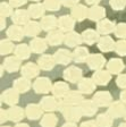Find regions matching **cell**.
<instances>
[{
	"mask_svg": "<svg viewBox=\"0 0 126 127\" xmlns=\"http://www.w3.org/2000/svg\"><path fill=\"white\" fill-rule=\"evenodd\" d=\"M85 1H86V3H89V5H94L95 6V3L100 2L101 0H85Z\"/></svg>",
	"mask_w": 126,
	"mask_h": 127,
	"instance_id": "54",
	"label": "cell"
},
{
	"mask_svg": "<svg viewBox=\"0 0 126 127\" xmlns=\"http://www.w3.org/2000/svg\"><path fill=\"white\" fill-rule=\"evenodd\" d=\"M57 122H58L57 116L55 114H52V112H49V114L44 115L42 117L40 125H41V127H55L57 125Z\"/></svg>",
	"mask_w": 126,
	"mask_h": 127,
	"instance_id": "38",
	"label": "cell"
},
{
	"mask_svg": "<svg viewBox=\"0 0 126 127\" xmlns=\"http://www.w3.org/2000/svg\"><path fill=\"white\" fill-rule=\"evenodd\" d=\"M81 35H82V39H83V42H85L89 45L94 44L95 42H99V40H100L99 32L94 31V30H92V29L85 30Z\"/></svg>",
	"mask_w": 126,
	"mask_h": 127,
	"instance_id": "31",
	"label": "cell"
},
{
	"mask_svg": "<svg viewBox=\"0 0 126 127\" xmlns=\"http://www.w3.org/2000/svg\"><path fill=\"white\" fill-rule=\"evenodd\" d=\"M47 40L44 39H41V37H33L30 42V48H31L32 52H35V53H41L43 51H45L47 49Z\"/></svg>",
	"mask_w": 126,
	"mask_h": 127,
	"instance_id": "28",
	"label": "cell"
},
{
	"mask_svg": "<svg viewBox=\"0 0 126 127\" xmlns=\"http://www.w3.org/2000/svg\"><path fill=\"white\" fill-rule=\"evenodd\" d=\"M64 79L69 83H79L82 79V69L76 66H69L64 70Z\"/></svg>",
	"mask_w": 126,
	"mask_h": 127,
	"instance_id": "4",
	"label": "cell"
},
{
	"mask_svg": "<svg viewBox=\"0 0 126 127\" xmlns=\"http://www.w3.org/2000/svg\"><path fill=\"white\" fill-rule=\"evenodd\" d=\"M113 117L108 114H101L97 117V124L99 127H111L114 120Z\"/></svg>",
	"mask_w": 126,
	"mask_h": 127,
	"instance_id": "39",
	"label": "cell"
},
{
	"mask_svg": "<svg viewBox=\"0 0 126 127\" xmlns=\"http://www.w3.org/2000/svg\"><path fill=\"white\" fill-rule=\"evenodd\" d=\"M109 5L114 10H123L126 7V0H110Z\"/></svg>",
	"mask_w": 126,
	"mask_h": 127,
	"instance_id": "45",
	"label": "cell"
},
{
	"mask_svg": "<svg viewBox=\"0 0 126 127\" xmlns=\"http://www.w3.org/2000/svg\"><path fill=\"white\" fill-rule=\"evenodd\" d=\"M15 127H30L27 124H25V123H21V124H17Z\"/></svg>",
	"mask_w": 126,
	"mask_h": 127,
	"instance_id": "55",
	"label": "cell"
},
{
	"mask_svg": "<svg viewBox=\"0 0 126 127\" xmlns=\"http://www.w3.org/2000/svg\"><path fill=\"white\" fill-rule=\"evenodd\" d=\"M89 50L85 47H77L73 51V59L75 63H84L89 58Z\"/></svg>",
	"mask_w": 126,
	"mask_h": 127,
	"instance_id": "37",
	"label": "cell"
},
{
	"mask_svg": "<svg viewBox=\"0 0 126 127\" xmlns=\"http://www.w3.org/2000/svg\"><path fill=\"white\" fill-rule=\"evenodd\" d=\"M65 44L67 45V47H79L80 44H81L82 42H83V39H82V35L79 34V33H76V32H68L67 34L65 35Z\"/></svg>",
	"mask_w": 126,
	"mask_h": 127,
	"instance_id": "24",
	"label": "cell"
},
{
	"mask_svg": "<svg viewBox=\"0 0 126 127\" xmlns=\"http://www.w3.org/2000/svg\"><path fill=\"white\" fill-rule=\"evenodd\" d=\"M125 68V65H124L123 60L119 58H113L108 61L107 64V70L110 73V74H119L123 71V69Z\"/></svg>",
	"mask_w": 126,
	"mask_h": 127,
	"instance_id": "21",
	"label": "cell"
},
{
	"mask_svg": "<svg viewBox=\"0 0 126 127\" xmlns=\"http://www.w3.org/2000/svg\"><path fill=\"white\" fill-rule=\"evenodd\" d=\"M121 101L124 104H126V90L121 93Z\"/></svg>",
	"mask_w": 126,
	"mask_h": 127,
	"instance_id": "51",
	"label": "cell"
},
{
	"mask_svg": "<svg viewBox=\"0 0 126 127\" xmlns=\"http://www.w3.org/2000/svg\"><path fill=\"white\" fill-rule=\"evenodd\" d=\"M27 11L30 14V17L31 18H41L42 16L44 15V11H45V8L43 6V3H32V5L29 6L27 8Z\"/></svg>",
	"mask_w": 126,
	"mask_h": 127,
	"instance_id": "32",
	"label": "cell"
},
{
	"mask_svg": "<svg viewBox=\"0 0 126 127\" xmlns=\"http://www.w3.org/2000/svg\"><path fill=\"white\" fill-rule=\"evenodd\" d=\"M7 36L13 41H21L23 39V36L25 35L24 29L21 27L19 25H11L9 29L7 30Z\"/></svg>",
	"mask_w": 126,
	"mask_h": 127,
	"instance_id": "30",
	"label": "cell"
},
{
	"mask_svg": "<svg viewBox=\"0 0 126 127\" xmlns=\"http://www.w3.org/2000/svg\"><path fill=\"white\" fill-rule=\"evenodd\" d=\"M43 6L47 10L50 11H57L60 9L61 0H44Z\"/></svg>",
	"mask_w": 126,
	"mask_h": 127,
	"instance_id": "41",
	"label": "cell"
},
{
	"mask_svg": "<svg viewBox=\"0 0 126 127\" xmlns=\"http://www.w3.org/2000/svg\"><path fill=\"white\" fill-rule=\"evenodd\" d=\"M27 0H9V3L13 8H17V7H21V6L25 5Z\"/></svg>",
	"mask_w": 126,
	"mask_h": 127,
	"instance_id": "48",
	"label": "cell"
},
{
	"mask_svg": "<svg viewBox=\"0 0 126 127\" xmlns=\"http://www.w3.org/2000/svg\"><path fill=\"white\" fill-rule=\"evenodd\" d=\"M61 127H77V125L75 124V123H72V122H68L66 123V124H64Z\"/></svg>",
	"mask_w": 126,
	"mask_h": 127,
	"instance_id": "52",
	"label": "cell"
},
{
	"mask_svg": "<svg viewBox=\"0 0 126 127\" xmlns=\"http://www.w3.org/2000/svg\"><path fill=\"white\" fill-rule=\"evenodd\" d=\"M80 127H99L97 124V122H92V120H87V122H84L81 124Z\"/></svg>",
	"mask_w": 126,
	"mask_h": 127,
	"instance_id": "49",
	"label": "cell"
},
{
	"mask_svg": "<svg viewBox=\"0 0 126 127\" xmlns=\"http://www.w3.org/2000/svg\"><path fill=\"white\" fill-rule=\"evenodd\" d=\"M30 14L27 10H23V9H18L15 10L14 14L11 15V21L15 23V25H26L30 22Z\"/></svg>",
	"mask_w": 126,
	"mask_h": 127,
	"instance_id": "13",
	"label": "cell"
},
{
	"mask_svg": "<svg viewBox=\"0 0 126 127\" xmlns=\"http://www.w3.org/2000/svg\"><path fill=\"white\" fill-rule=\"evenodd\" d=\"M59 110L61 111L63 116L65 117V119H67L68 122H77L81 119V117L83 116L82 115V111L80 109V107H75V106H67L64 102H61V106Z\"/></svg>",
	"mask_w": 126,
	"mask_h": 127,
	"instance_id": "1",
	"label": "cell"
},
{
	"mask_svg": "<svg viewBox=\"0 0 126 127\" xmlns=\"http://www.w3.org/2000/svg\"><path fill=\"white\" fill-rule=\"evenodd\" d=\"M118 127H126V123H123V124H121Z\"/></svg>",
	"mask_w": 126,
	"mask_h": 127,
	"instance_id": "56",
	"label": "cell"
},
{
	"mask_svg": "<svg viewBox=\"0 0 126 127\" xmlns=\"http://www.w3.org/2000/svg\"><path fill=\"white\" fill-rule=\"evenodd\" d=\"M86 64L90 69L92 70H100L102 69V67L106 64V58L100 53H92L89 56V58L86 60Z\"/></svg>",
	"mask_w": 126,
	"mask_h": 127,
	"instance_id": "5",
	"label": "cell"
},
{
	"mask_svg": "<svg viewBox=\"0 0 126 127\" xmlns=\"http://www.w3.org/2000/svg\"><path fill=\"white\" fill-rule=\"evenodd\" d=\"M19 100V95L18 92L15 90V89H8V90L3 91L2 94H1V101L5 102L8 106L14 107L16 103L18 102Z\"/></svg>",
	"mask_w": 126,
	"mask_h": 127,
	"instance_id": "9",
	"label": "cell"
},
{
	"mask_svg": "<svg viewBox=\"0 0 126 127\" xmlns=\"http://www.w3.org/2000/svg\"><path fill=\"white\" fill-rule=\"evenodd\" d=\"M116 42H114L113 37L108 36V35H103L102 37H100L99 42H98V48L103 52H109L111 50H115Z\"/></svg>",
	"mask_w": 126,
	"mask_h": 127,
	"instance_id": "27",
	"label": "cell"
},
{
	"mask_svg": "<svg viewBox=\"0 0 126 127\" xmlns=\"http://www.w3.org/2000/svg\"><path fill=\"white\" fill-rule=\"evenodd\" d=\"M38 65L41 69L43 70H50L52 69L56 65V60L53 58V56L50 55H43L38 59Z\"/></svg>",
	"mask_w": 126,
	"mask_h": 127,
	"instance_id": "29",
	"label": "cell"
},
{
	"mask_svg": "<svg viewBox=\"0 0 126 127\" xmlns=\"http://www.w3.org/2000/svg\"><path fill=\"white\" fill-rule=\"evenodd\" d=\"M106 16V9L101 6H92L89 9V15L87 18L93 22H100L105 19Z\"/></svg>",
	"mask_w": 126,
	"mask_h": 127,
	"instance_id": "18",
	"label": "cell"
},
{
	"mask_svg": "<svg viewBox=\"0 0 126 127\" xmlns=\"http://www.w3.org/2000/svg\"><path fill=\"white\" fill-rule=\"evenodd\" d=\"M124 117H125V119H126V114H125V116H124Z\"/></svg>",
	"mask_w": 126,
	"mask_h": 127,
	"instance_id": "59",
	"label": "cell"
},
{
	"mask_svg": "<svg viewBox=\"0 0 126 127\" xmlns=\"http://www.w3.org/2000/svg\"><path fill=\"white\" fill-rule=\"evenodd\" d=\"M32 86H33V85L31 84L30 79L22 76L21 78H17L15 82H14V87L13 89H15L18 93H25V92H27Z\"/></svg>",
	"mask_w": 126,
	"mask_h": 127,
	"instance_id": "33",
	"label": "cell"
},
{
	"mask_svg": "<svg viewBox=\"0 0 126 127\" xmlns=\"http://www.w3.org/2000/svg\"><path fill=\"white\" fill-rule=\"evenodd\" d=\"M51 92H52L53 96H56V98H58V99L65 98L69 92V86H68V84L65 82H56L55 84L52 85Z\"/></svg>",
	"mask_w": 126,
	"mask_h": 127,
	"instance_id": "15",
	"label": "cell"
},
{
	"mask_svg": "<svg viewBox=\"0 0 126 127\" xmlns=\"http://www.w3.org/2000/svg\"><path fill=\"white\" fill-rule=\"evenodd\" d=\"M115 51L119 56H126V40H119L116 42Z\"/></svg>",
	"mask_w": 126,
	"mask_h": 127,
	"instance_id": "44",
	"label": "cell"
},
{
	"mask_svg": "<svg viewBox=\"0 0 126 127\" xmlns=\"http://www.w3.org/2000/svg\"><path fill=\"white\" fill-rule=\"evenodd\" d=\"M95 86L97 84L94 83V81L92 78H82L79 83H77V87L79 91L82 94H91L92 92L95 91Z\"/></svg>",
	"mask_w": 126,
	"mask_h": 127,
	"instance_id": "11",
	"label": "cell"
},
{
	"mask_svg": "<svg viewBox=\"0 0 126 127\" xmlns=\"http://www.w3.org/2000/svg\"><path fill=\"white\" fill-rule=\"evenodd\" d=\"M61 102L63 101H60L56 96H44L41 100V102H40V107L42 108L43 111L51 112V111H55V110H59L61 106Z\"/></svg>",
	"mask_w": 126,
	"mask_h": 127,
	"instance_id": "2",
	"label": "cell"
},
{
	"mask_svg": "<svg viewBox=\"0 0 126 127\" xmlns=\"http://www.w3.org/2000/svg\"><path fill=\"white\" fill-rule=\"evenodd\" d=\"M42 108L40 107V104H29V106L25 108V115L30 120H37L40 119L42 116Z\"/></svg>",
	"mask_w": 126,
	"mask_h": 127,
	"instance_id": "22",
	"label": "cell"
},
{
	"mask_svg": "<svg viewBox=\"0 0 126 127\" xmlns=\"http://www.w3.org/2000/svg\"><path fill=\"white\" fill-rule=\"evenodd\" d=\"M108 114L110 115L113 118H121L125 116L126 114V107L122 101H115L109 106Z\"/></svg>",
	"mask_w": 126,
	"mask_h": 127,
	"instance_id": "10",
	"label": "cell"
},
{
	"mask_svg": "<svg viewBox=\"0 0 126 127\" xmlns=\"http://www.w3.org/2000/svg\"><path fill=\"white\" fill-rule=\"evenodd\" d=\"M39 71H40L39 65H37V64H34V63L25 64L21 69V73H22V75H23V77L29 78V79L37 77L38 74H39Z\"/></svg>",
	"mask_w": 126,
	"mask_h": 127,
	"instance_id": "12",
	"label": "cell"
},
{
	"mask_svg": "<svg viewBox=\"0 0 126 127\" xmlns=\"http://www.w3.org/2000/svg\"><path fill=\"white\" fill-rule=\"evenodd\" d=\"M6 120H8V112L3 109H1V111H0V122L5 123Z\"/></svg>",
	"mask_w": 126,
	"mask_h": 127,
	"instance_id": "50",
	"label": "cell"
},
{
	"mask_svg": "<svg viewBox=\"0 0 126 127\" xmlns=\"http://www.w3.org/2000/svg\"><path fill=\"white\" fill-rule=\"evenodd\" d=\"M31 1H40V0H31Z\"/></svg>",
	"mask_w": 126,
	"mask_h": 127,
	"instance_id": "57",
	"label": "cell"
},
{
	"mask_svg": "<svg viewBox=\"0 0 126 127\" xmlns=\"http://www.w3.org/2000/svg\"><path fill=\"white\" fill-rule=\"evenodd\" d=\"M41 29L42 27H41V25H40V23H38V22H35V21H30L29 23L24 26V32H25V35H27V36L34 37L41 32Z\"/></svg>",
	"mask_w": 126,
	"mask_h": 127,
	"instance_id": "34",
	"label": "cell"
},
{
	"mask_svg": "<svg viewBox=\"0 0 126 127\" xmlns=\"http://www.w3.org/2000/svg\"><path fill=\"white\" fill-rule=\"evenodd\" d=\"M7 112H8V119L14 123H18L19 120H22L24 118V115H25L23 109L15 106L8 109Z\"/></svg>",
	"mask_w": 126,
	"mask_h": 127,
	"instance_id": "36",
	"label": "cell"
},
{
	"mask_svg": "<svg viewBox=\"0 0 126 127\" xmlns=\"http://www.w3.org/2000/svg\"><path fill=\"white\" fill-rule=\"evenodd\" d=\"M14 44L11 42L10 40H1V42H0V53L2 56L5 55H9L11 51H14Z\"/></svg>",
	"mask_w": 126,
	"mask_h": 127,
	"instance_id": "40",
	"label": "cell"
},
{
	"mask_svg": "<svg viewBox=\"0 0 126 127\" xmlns=\"http://www.w3.org/2000/svg\"><path fill=\"white\" fill-rule=\"evenodd\" d=\"M6 26V21L5 17H1V21H0V30H3Z\"/></svg>",
	"mask_w": 126,
	"mask_h": 127,
	"instance_id": "53",
	"label": "cell"
},
{
	"mask_svg": "<svg viewBox=\"0 0 126 127\" xmlns=\"http://www.w3.org/2000/svg\"><path fill=\"white\" fill-rule=\"evenodd\" d=\"M0 14L1 17H7V16L13 15V7L9 2H1L0 3Z\"/></svg>",
	"mask_w": 126,
	"mask_h": 127,
	"instance_id": "43",
	"label": "cell"
},
{
	"mask_svg": "<svg viewBox=\"0 0 126 127\" xmlns=\"http://www.w3.org/2000/svg\"><path fill=\"white\" fill-rule=\"evenodd\" d=\"M2 66L9 73L17 71L19 69V67H21V59L17 58L16 56H9V57H7L5 59Z\"/></svg>",
	"mask_w": 126,
	"mask_h": 127,
	"instance_id": "19",
	"label": "cell"
},
{
	"mask_svg": "<svg viewBox=\"0 0 126 127\" xmlns=\"http://www.w3.org/2000/svg\"><path fill=\"white\" fill-rule=\"evenodd\" d=\"M31 48L29 47L25 43H22V44H18L15 47V50H14V53L17 58H19L21 60H25V59L30 58L31 56Z\"/></svg>",
	"mask_w": 126,
	"mask_h": 127,
	"instance_id": "35",
	"label": "cell"
},
{
	"mask_svg": "<svg viewBox=\"0 0 126 127\" xmlns=\"http://www.w3.org/2000/svg\"><path fill=\"white\" fill-rule=\"evenodd\" d=\"M84 101L83 94L80 91H69L68 94L64 98L63 102L67 106H80Z\"/></svg>",
	"mask_w": 126,
	"mask_h": 127,
	"instance_id": "7",
	"label": "cell"
},
{
	"mask_svg": "<svg viewBox=\"0 0 126 127\" xmlns=\"http://www.w3.org/2000/svg\"><path fill=\"white\" fill-rule=\"evenodd\" d=\"M92 79L94 81V83L97 85H107L108 83L110 82L111 79V74L108 70H103V69H100L97 70L92 76Z\"/></svg>",
	"mask_w": 126,
	"mask_h": 127,
	"instance_id": "16",
	"label": "cell"
},
{
	"mask_svg": "<svg viewBox=\"0 0 126 127\" xmlns=\"http://www.w3.org/2000/svg\"><path fill=\"white\" fill-rule=\"evenodd\" d=\"M115 35L119 37L121 40H124L126 37V23H119L116 25L115 31H114Z\"/></svg>",
	"mask_w": 126,
	"mask_h": 127,
	"instance_id": "42",
	"label": "cell"
},
{
	"mask_svg": "<svg viewBox=\"0 0 126 127\" xmlns=\"http://www.w3.org/2000/svg\"><path fill=\"white\" fill-rule=\"evenodd\" d=\"M92 100L94 101V103L98 107H107L109 104H111V94L107 91H98L95 92V94L93 95V99Z\"/></svg>",
	"mask_w": 126,
	"mask_h": 127,
	"instance_id": "6",
	"label": "cell"
},
{
	"mask_svg": "<svg viewBox=\"0 0 126 127\" xmlns=\"http://www.w3.org/2000/svg\"><path fill=\"white\" fill-rule=\"evenodd\" d=\"M115 23L111 21H109V19H102V21L98 22L97 24V31L99 32L100 34H109V33H111V32L115 31Z\"/></svg>",
	"mask_w": 126,
	"mask_h": 127,
	"instance_id": "26",
	"label": "cell"
},
{
	"mask_svg": "<svg viewBox=\"0 0 126 127\" xmlns=\"http://www.w3.org/2000/svg\"><path fill=\"white\" fill-rule=\"evenodd\" d=\"M79 1L80 0H61V3H63L65 7H75V6L79 5Z\"/></svg>",
	"mask_w": 126,
	"mask_h": 127,
	"instance_id": "47",
	"label": "cell"
},
{
	"mask_svg": "<svg viewBox=\"0 0 126 127\" xmlns=\"http://www.w3.org/2000/svg\"><path fill=\"white\" fill-rule=\"evenodd\" d=\"M117 86L121 89H126V74H121L118 75L117 79H116Z\"/></svg>",
	"mask_w": 126,
	"mask_h": 127,
	"instance_id": "46",
	"label": "cell"
},
{
	"mask_svg": "<svg viewBox=\"0 0 126 127\" xmlns=\"http://www.w3.org/2000/svg\"><path fill=\"white\" fill-rule=\"evenodd\" d=\"M33 90L35 93L39 94H45V93L50 92L52 89V84L50 82V79L48 77H39L35 79V82L33 83Z\"/></svg>",
	"mask_w": 126,
	"mask_h": 127,
	"instance_id": "3",
	"label": "cell"
},
{
	"mask_svg": "<svg viewBox=\"0 0 126 127\" xmlns=\"http://www.w3.org/2000/svg\"><path fill=\"white\" fill-rule=\"evenodd\" d=\"M75 26V19L68 15H64L58 19V29L63 32H72Z\"/></svg>",
	"mask_w": 126,
	"mask_h": 127,
	"instance_id": "14",
	"label": "cell"
},
{
	"mask_svg": "<svg viewBox=\"0 0 126 127\" xmlns=\"http://www.w3.org/2000/svg\"><path fill=\"white\" fill-rule=\"evenodd\" d=\"M2 127H9V126H2Z\"/></svg>",
	"mask_w": 126,
	"mask_h": 127,
	"instance_id": "58",
	"label": "cell"
},
{
	"mask_svg": "<svg viewBox=\"0 0 126 127\" xmlns=\"http://www.w3.org/2000/svg\"><path fill=\"white\" fill-rule=\"evenodd\" d=\"M45 40H47L48 44L50 45H59L63 41H65V35L63 34V31L60 30H53L48 33Z\"/></svg>",
	"mask_w": 126,
	"mask_h": 127,
	"instance_id": "17",
	"label": "cell"
},
{
	"mask_svg": "<svg viewBox=\"0 0 126 127\" xmlns=\"http://www.w3.org/2000/svg\"><path fill=\"white\" fill-rule=\"evenodd\" d=\"M79 107L82 111V115L87 117L93 116L98 111V106L94 103L93 100H84Z\"/></svg>",
	"mask_w": 126,
	"mask_h": 127,
	"instance_id": "20",
	"label": "cell"
},
{
	"mask_svg": "<svg viewBox=\"0 0 126 127\" xmlns=\"http://www.w3.org/2000/svg\"><path fill=\"white\" fill-rule=\"evenodd\" d=\"M40 25H41L42 30H44V31H53L58 26V19L53 15L43 16L40 22Z\"/></svg>",
	"mask_w": 126,
	"mask_h": 127,
	"instance_id": "25",
	"label": "cell"
},
{
	"mask_svg": "<svg viewBox=\"0 0 126 127\" xmlns=\"http://www.w3.org/2000/svg\"><path fill=\"white\" fill-rule=\"evenodd\" d=\"M53 58L56 60V64L59 65H69V63L73 59V53L67 49H59L55 52Z\"/></svg>",
	"mask_w": 126,
	"mask_h": 127,
	"instance_id": "8",
	"label": "cell"
},
{
	"mask_svg": "<svg viewBox=\"0 0 126 127\" xmlns=\"http://www.w3.org/2000/svg\"><path fill=\"white\" fill-rule=\"evenodd\" d=\"M87 15H89V9L84 5H77L72 8L71 10V16L79 22H82L83 19H85L87 17Z\"/></svg>",
	"mask_w": 126,
	"mask_h": 127,
	"instance_id": "23",
	"label": "cell"
}]
</instances>
